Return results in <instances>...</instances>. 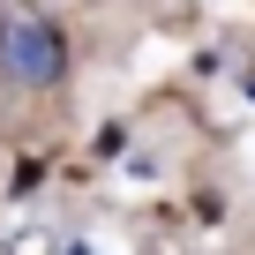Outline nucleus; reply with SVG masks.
Listing matches in <instances>:
<instances>
[{
	"mask_svg": "<svg viewBox=\"0 0 255 255\" xmlns=\"http://www.w3.org/2000/svg\"><path fill=\"white\" fill-rule=\"evenodd\" d=\"M0 75L23 83V90H53L68 75V38L53 30V15H38V8L0 15Z\"/></svg>",
	"mask_w": 255,
	"mask_h": 255,
	"instance_id": "1",
	"label": "nucleus"
}]
</instances>
